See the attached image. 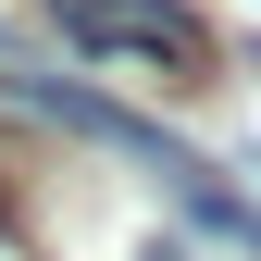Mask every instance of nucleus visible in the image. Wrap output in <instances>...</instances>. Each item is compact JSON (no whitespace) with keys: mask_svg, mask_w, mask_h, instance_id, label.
Listing matches in <instances>:
<instances>
[{"mask_svg":"<svg viewBox=\"0 0 261 261\" xmlns=\"http://www.w3.org/2000/svg\"><path fill=\"white\" fill-rule=\"evenodd\" d=\"M62 25V50L100 75H149V87H199L212 75V25L187 0H38Z\"/></svg>","mask_w":261,"mask_h":261,"instance_id":"obj_1","label":"nucleus"}]
</instances>
